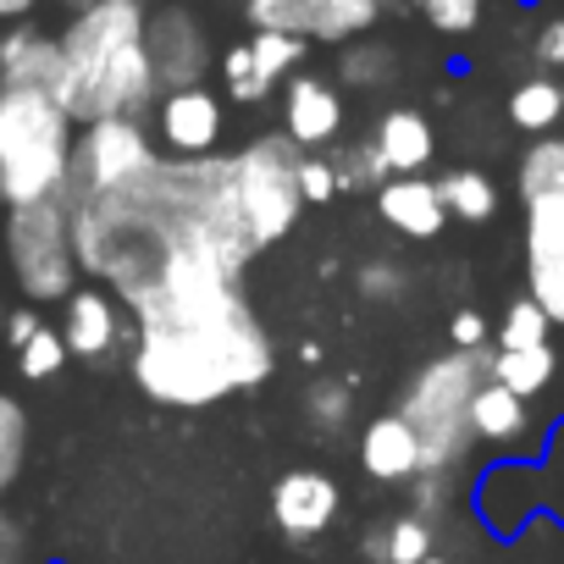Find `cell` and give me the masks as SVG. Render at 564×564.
<instances>
[{
  "label": "cell",
  "instance_id": "6da1fadb",
  "mask_svg": "<svg viewBox=\"0 0 564 564\" xmlns=\"http://www.w3.org/2000/svg\"><path fill=\"white\" fill-rule=\"evenodd\" d=\"M276 344L243 289H199L133 311V382L150 404L210 410L271 382Z\"/></svg>",
  "mask_w": 564,
  "mask_h": 564
},
{
  "label": "cell",
  "instance_id": "7a4b0ae2",
  "mask_svg": "<svg viewBox=\"0 0 564 564\" xmlns=\"http://www.w3.org/2000/svg\"><path fill=\"white\" fill-rule=\"evenodd\" d=\"M150 12L144 0H95L62 29V111L89 128L111 117H144L161 106L155 62H150Z\"/></svg>",
  "mask_w": 564,
  "mask_h": 564
},
{
  "label": "cell",
  "instance_id": "3957f363",
  "mask_svg": "<svg viewBox=\"0 0 564 564\" xmlns=\"http://www.w3.org/2000/svg\"><path fill=\"white\" fill-rule=\"evenodd\" d=\"M78 122L51 89H0V210L67 199Z\"/></svg>",
  "mask_w": 564,
  "mask_h": 564
},
{
  "label": "cell",
  "instance_id": "277c9868",
  "mask_svg": "<svg viewBox=\"0 0 564 564\" xmlns=\"http://www.w3.org/2000/svg\"><path fill=\"white\" fill-rule=\"evenodd\" d=\"M487 382H492V349H448V355H432L415 366V377L404 382L393 410L421 437V476L454 481V470L476 448L470 410Z\"/></svg>",
  "mask_w": 564,
  "mask_h": 564
},
{
  "label": "cell",
  "instance_id": "5b68a950",
  "mask_svg": "<svg viewBox=\"0 0 564 564\" xmlns=\"http://www.w3.org/2000/svg\"><path fill=\"white\" fill-rule=\"evenodd\" d=\"M227 166H232V199H238V216H243L254 254L282 243L305 216V188H300L305 150L289 133H260L243 150H232Z\"/></svg>",
  "mask_w": 564,
  "mask_h": 564
},
{
  "label": "cell",
  "instance_id": "8992f818",
  "mask_svg": "<svg viewBox=\"0 0 564 564\" xmlns=\"http://www.w3.org/2000/svg\"><path fill=\"white\" fill-rule=\"evenodd\" d=\"M0 249H7V271L29 305H67L78 294V238H73V205H29L7 210L0 221Z\"/></svg>",
  "mask_w": 564,
  "mask_h": 564
},
{
  "label": "cell",
  "instance_id": "52a82bcc",
  "mask_svg": "<svg viewBox=\"0 0 564 564\" xmlns=\"http://www.w3.org/2000/svg\"><path fill=\"white\" fill-rule=\"evenodd\" d=\"M155 166H161V150H155V139L144 133L139 117L89 122L78 133V150H73V188H67V199L84 205V199L122 194V188H133Z\"/></svg>",
  "mask_w": 564,
  "mask_h": 564
},
{
  "label": "cell",
  "instance_id": "ba28073f",
  "mask_svg": "<svg viewBox=\"0 0 564 564\" xmlns=\"http://www.w3.org/2000/svg\"><path fill=\"white\" fill-rule=\"evenodd\" d=\"M382 0H243L254 34H294L305 45H355L377 29Z\"/></svg>",
  "mask_w": 564,
  "mask_h": 564
},
{
  "label": "cell",
  "instance_id": "9c48e42d",
  "mask_svg": "<svg viewBox=\"0 0 564 564\" xmlns=\"http://www.w3.org/2000/svg\"><path fill=\"white\" fill-rule=\"evenodd\" d=\"M525 294L547 311L553 327H564V188L525 199Z\"/></svg>",
  "mask_w": 564,
  "mask_h": 564
},
{
  "label": "cell",
  "instance_id": "30bf717a",
  "mask_svg": "<svg viewBox=\"0 0 564 564\" xmlns=\"http://www.w3.org/2000/svg\"><path fill=\"white\" fill-rule=\"evenodd\" d=\"M150 62H155V84L161 95H177V89H199L205 73H210V40L199 29V18L188 7H161L150 12Z\"/></svg>",
  "mask_w": 564,
  "mask_h": 564
},
{
  "label": "cell",
  "instance_id": "8fae6325",
  "mask_svg": "<svg viewBox=\"0 0 564 564\" xmlns=\"http://www.w3.org/2000/svg\"><path fill=\"white\" fill-rule=\"evenodd\" d=\"M338 509H344V487L327 470H316V465L282 470L276 487H271V520H276V531L289 536V542L327 536L333 520H338Z\"/></svg>",
  "mask_w": 564,
  "mask_h": 564
},
{
  "label": "cell",
  "instance_id": "7c38bea8",
  "mask_svg": "<svg viewBox=\"0 0 564 564\" xmlns=\"http://www.w3.org/2000/svg\"><path fill=\"white\" fill-rule=\"evenodd\" d=\"M62 338H67V355L73 360H89V366H106L117 360L128 344H133V316L122 311L117 294L106 289H78L62 311Z\"/></svg>",
  "mask_w": 564,
  "mask_h": 564
},
{
  "label": "cell",
  "instance_id": "4fadbf2b",
  "mask_svg": "<svg viewBox=\"0 0 564 564\" xmlns=\"http://www.w3.org/2000/svg\"><path fill=\"white\" fill-rule=\"evenodd\" d=\"M227 128V111L216 100V89H177V95H161L155 106V133L161 144L172 150V161H205L216 155V139Z\"/></svg>",
  "mask_w": 564,
  "mask_h": 564
},
{
  "label": "cell",
  "instance_id": "5bb4252c",
  "mask_svg": "<svg viewBox=\"0 0 564 564\" xmlns=\"http://www.w3.org/2000/svg\"><path fill=\"white\" fill-rule=\"evenodd\" d=\"M282 133H289L305 155L338 144L344 133V95L338 84L316 78V73H294L282 84Z\"/></svg>",
  "mask_w": 564,
  "mask_h": 564
},
{
  "label": "cell",
  "instance_id": "9a60e30c",
  "mask_svg": "<svg viewBox=\"0 0 564 564\" xmlns=\"http://www.w3.org/2000/svg\"><path fill=\"white\" fill-rule=\"evenodd\" d=\"M360 470L382 487H415L421 481V437L399 410H382L360 432Z\"/></svg>",
  "mask_w": 564,
  "mask_h": 564
},
{
  "label": "cell",
  "instance_id": "2e32d148",
  "mask_svg": "<svg viewBox=\"0 0 564 564\" xmlns=\"http://www.w3.org/2000/svg\"><path fill=\"white\" fill-rule=\"evenodd\" d=\"M377 216L399 238H415V243H426L448 227V205H443L437 177H388L377 188Z\"/></svg>",
  "mask_w": 564,
  "mask_h": 564
},
{
  "label": "cell",
  "instance_id": "e0dca14e",
  "mask_svg": "<svg viewBox=\"0 0 564 564\" xmlns=\"http://www.w3.org/2000/svg\"><path fill=\"white\" fill-rule=\"evenodd\" d=\"M371 144H377L388 177H426V166H432V155H437V133H432L426 111H415V106L382 111Z\"/></svg>",
  "mask_w": 564,
  "mask_h": 564
},
{
  "label": "cell",
  "instance_id": "ac0fdd59",
  "mask_svg": "<svg viewBox=\"0 0 564 564\" xmlns=\"http://www.w3.org/2000/svg\"><path fill=\"white\" fill-rule=\"evenodd\" d=\"M62 78V40L40 34L34 23H18L0 34V89H51Z\"/></svg>",
  "mask_w": 564,
  "mask_h": 564
},
{
  "label": "cell",
  "instance_id": "d6986e66",
  "mask_svg": "<svg viewBox=\"0 0 564 564\" xmlns=\"http://www.w3.org/2000/svg\"><path fill=\"white\" fill-rule=\"evenodd\" d=\"M366 558L371 564H426L437 553V536H432V520H421L415 509L410 514H388L366 531Z\"/></svg>",
  "mask_w": 564,
  "mask_h": 564
},
{
  "label": "cell",
  "instance_id": "ffe728a7",
  "mask_svg": "<svg viewBox=\"0 0 564 564\" xmlns=\"http://www.w3.org/2000/svg\"><path fill=\"white\" fill-rule=\"evenodd\" d=\"M525 421H531V404L520 393H509L503 382H487L476 393V410H470V432L476 443H492V448H509L525 437Z\"/></svg>",
  "mask_w": 564,
  "mask_h": 564
},
{
  "label": "cell",
  "instance_id": "44dd1931",
  "mask_svg": "<svg viewBox=\"0 0 564 564\" xmlns=\"http://www.w3.org/2000/svg\"><path fill=\"white\" fill-rule=\"evenodd\" d=\"M355 377H316L305 393H300V415H305V426L322 437V443H333L338 432H349V421H355Z\"/></svg>",
  "mask_w": 564,
  "mask_h": 564
},
{
  "label": "cell",
  "instance_id": "7402d4cb",
  "mask_svg": "<svg viewBox=\"0 0 564 564\" xmlns=\"http://www.w3.org/2000/svg\"><path fill=\"white\" fill-rule=\"evenodd\" d=\"M443 188V205H448V221H465V227H487L498 216V183L476 166H454L437 177Z\"/></svg>",
  "mask_w": 564,
  "mask_h": 564
},
{
  "label": "cell",
  "instance_id": "603a6c76",
  "mask_svg": "<svg viewBox=\"0 0 564 564\" xmlns=\"http://www.w3.org/2000/svg\"><path fill=\"white\" fill-rule=\"evenodd\" d=\"M564 117V84L553 78H525L509 89V122L525 133V139H547Z\"/></svg>",
  "mask_w": 564,
  "mask_h": 564
},
{
  "label": "cell",
  "instance_id": "cb8c5ba5",
  "mask_svg": "<svg viewBox=\"0 0 564 564\" xmlns=\"http://www.w3.org/2000/svg\"><path fill=\"white\" fill-rule=\"evenodd\" d=\"M558 377V355L553 344H536V349H492V382H503L509 393H520L525 404Z\"/></svg>",
  "mask_w": 564,
  "mask_h": 564
},
{
  "label": "cell",
  "instance_id": "d4e9b609",
  "mask_svg": "<svg viewBox=\"0 0 564 564\" xmlns=\"http://www.w3.org/2000/svg\"><path fill=\"white\" fill-rule=\"evenodd\" d=\"M243 45H249V67H254L260 100H265L276 84H289V78L300 73V62H305V40H294V34H249Z\"/></svg>",
  "mask_w": 564,
  "mask_h": 564
},
{
  "label": "cell",
  "instance_id": "484cf974",
  "mask_svg": "<svg viewBox=\"0 0 564 564\" xmlns=\"http://www.w3.org/2000/svg\"><path fill=\"white\" fill-rule=\"evenodd\" d=\"M393 78H399L393 45H382V40H355V45H344V56H338V84L371 95V89H388Z\"/></svg>",
  "mask_w": 564,
  "mask_h": 564
},
{
  "label": "cell",
  "instance_id": "4316f807",
  "mask_svg": "<svg viewBox=\"0 0 564 564\" xmlns=\"http://www.w3.org/2000/svg\"><path fill=\"white\" fill-rule=\"evenodd\" d=\"M514 188H520V205L536 199V194H553L564 188V133H547V139H531L520 166H514Z\"/></svg>",
  "mask_w": 564,
  "mask_h": 564
},
{
  "label": "cell",
  "instance_id": "83f0119b",
  "mask_svg": "<svg viewBox=\"0 0 564 564\" xmlns=\"http://www.w3.org/2000/svg\"><path fill=\"white\" fill-rule=\"evenodd\" d=\"M29 465V410L18 393H0V498L18 487Z\"/></svg>",
  "mask_w": 564,
  "mask_h": 564
},
{
  "label": "cell",
  "instance_id": "f1b7e54d",
  "mask_svg": "<svg viewBox=\"0 0 564 564\" xmlns=\"http://www.w3.org/2000/svg\"><path fill=\"white\" fill-rule=\"evenodd\" d=\"M355 294H360L366 305H404V300H410V271H404V260H393V254L360 260Z\"/></svg>",
  "mask_w": 564,
  "mask_h": 564
},
{
  "label": "cell",
  "instance_id": "f546056e",
  "mask_svg": "<svg viewBox=\"0 0 564 564\" xmlns=\"http://www.w3.org/2000/svg\"><path fill=\"white\" fill-rule=\"evenodd\" d=\"M333 172H338V188L344 194H377L382 183H388V166H382V155H377V144L371 139H355V144H338L333 150Z\"/></svg>",
  "mask_w": 564,
  "mask_h": 564
},
{
  "label": "cell",
  "instance_id": "4dcf8cb0",
  "mask_svg": "<svg viewBox=\"0 0 564 564\" xmlns=\"http://www.w3.org/2000/svg\"><path fill=\"white\" fill-rule=\"evenodd\" d=\"M547 333H553L547 311L531 294H520V300H509V311L498 322V349H536V344H547Z\"/></svg>",
  "mask_w": 564,
  "mask_h": 564
},
{
  "label": "cell",
  "instance_id": "1f68e13d",
  "mask_svg": "<svg viewBox=\"0 0 564 564\" xmlns=\"http://www.w3.org/2000/svg\"><path fill=\"white\" fill-rule=\"evenodd\" d=\"M67 360H73V355H67L62 327H40V333L18 349V377H29V382H51Z\"/></svg>",
  "mask_w": 564,
  "mask_h": 564
},
{
  "label": "cell",
  "instance_id": "d6a6232c",
  "mask_svg": "<svg viewBox=\"0 0 564 564\" xmlns=\"http://www.w3.org/2000/svg\"><path fill=\"white\" fill-rule=\"evenodd\" d=\"M481 12H487V0H421V18H426L437 34H448V40L470 34V29L481 23Z\"/></svg>",
  "mask_w": 564,
  "mask_h": 564
},
{
  "label": "cell",
  "instance_id": "836d02e7",
  "mask_svg": "<svg viewBox=\"0 0 564 564\" xmlns=\"http://www.w3.org/2000/svg\"><path fill=\"white\" fill-rule=\"evenodd\" d=\"M221 84L238 106H260V89H254V67H249V45H232L221 56Z\"/></svg>",
  "mask_w": 564,
  "mask_h": 564
},
{
  "label": "cell",
  "instance_id": "e575fe53",
  "mask_svg": "<svg viewBox=\"0 0 564 564\" xmlns=\"http://www.w3.org/2000/svg\"><path fill=\"white\" fill-rule=\"evenodd\" d=\"M300 188H305V205H327V199H338L344 188H338L333 155H305V166H300Z\"/></svg>",
  "mask_w": 564,
  "mask_h": 564
},
{
  "label": "cell",
  "instance_id": "d590c367",
  "mask_svg": "<svg viewBox=\"0 0 564 564\" xmlns=\"http://www.w3.org/2000/svg\"><path fill=\"white\" fill-rule=\"evenodd\" d=\"M531 51H536V62H542L547 73H564V12L536 29V45H531Z\"/></svg>",
  "mask_w": 564,
  "mask_h": 564
},
{
  "label": "cell",
  "instance_id": "8d00e7d4",
  "mask_svg": "<svg viewBox=\"0 0 564 564\" xmlns=\"http://www.w3.org/2000/svg\"><path fill=\"white\" fill-rule=\"evenodd\" d=\"M487 316L481 311H454V322H448V338H454V349H487Z\"/></svg>",
  "mask_w": 564,
  "mask_h": 564
},
{
  "label": "cell",
  "instance_id": "74e56055",
  "mask_svg": "<svg viewBox=\"0 0 564 564\" xmlns=\"http://www.w3.org/2000/svg\"><path fill=\"white\" fill-rule=\"evenodd\" d=\"M40 327H45V322H40V311H34V305H18V311L7 316V349L18 355V349H23V344H29Z\"/></svg>",
  "mask_w": 564,
  "mask_h": 564
},
{
  "label": "cell",
  "instance_id": "f35d334b",
  "mask_svg": "<svg viewBox=\"0 0 564 564\" xmlns=\"http://www.w3.org/2000/svg\"><path fill=\"white\" fill-rule=\"evenodd\" d=\"M34 12H40V0H0V23H12V29L29 23Z\"/></svg>",
  "mask_w": 564,
  "mask_h": 564
},
{
  "label": "cell",
  "instance_id": "ab89813d",
  "mask_svg": "<svg viewBox=\"0 0 564 564\" xmlns=\"http://www.w3.org/2000/svg\"><path fill=\"white\" fill-rule=\"evenodd\" d=\"M18 553H23V542H18L12 520H0V564H18Z\"/></svg>",
  "mask_w": 564,
  "mask_h": 564
},
{
  "label": "cell",
  "instance_id": "60d3db41",
  "mask_svg": "<svg viewBox=\"0 0 564 564\" xmlns=\"http://www.w3.org/2000/svg\"><path fill=\"white\" fill-rule=\"evenodd\" d=\"M7 316H12V311H7V305H0V338H7Z\"/></svg>",
  "mask_w": 564,
  "mask_h": 564
},
{
  "label": "cell",
  "instance_id": "b9f144b4",
  "mask_svg": "<svg viewBox=\"0 0 564 564\" xmlns=\"http://www.w3.org/2000/svg\"><path fill=\"white\" fill-rule=\"evenodd\" d=\"M426 564H448V558H443V553H432V558H426Z\"/></svg>",
  "mask_w": 564,
  "mask_h": 564
},
{
  "label": "cell",
  "instance_id": "7bdbcfd3",
  "mask_svg": "<svg viewBox=\"0 0 564 564\" xmlns=\"http://www.w3.org/2000/svg\"><path fill=\"white\" fill-rule=\"evenodd\" d=\"M558 564H564V558H558Z\"/></svg>",
  "mask_w": 564,
  "mask_h": 564
}]
</instances>
